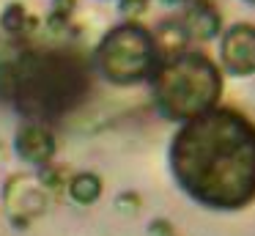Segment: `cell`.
I'll use <instances>...</instances> for the list:
<instances>
[{
	"mask_svg": "<svg viewBox=\"0 0 255 236\" xmlns=\"http://www.w3.org/2000/svg\"><path fill=\"white\" fill-rule=\"evenodd\" d=\"M0 22H3V30L11 33V36H25V33H30L36 27V19L28 16L25 5H19V3L8 5V8L3 11V16H0Z\"/></svg>",
	"mask_w": 255,
	"mask_h": 236,
	"instance_id": "cell-10",
	"label": "cell"
},
{
	"mask_svg": "<svg viewBox=\"0 0 255 236\" xmlns=\"http://www.w3.org/2000/svg\"><path fill=\"white\" fill-rule=\"evenodd\" d=\"M181 3H187V5H189V3H211V0H181Z\"/></svg>",
	"mask_w": 255,
	"mask_h": 236,
	"instance_id": "cell-16",
	"label": "cell"
},
{
	"mask_svg": "<svg viewBox=\"0 0 255 236\" xmlns=\"http://www.w3.org/2000/svg\"><path fill=\"white\" fill-rule=\"evenodd\" d=\"M148 231H151V236H173V225L167 220H154Z\"/></svg>",
	"mask_w": 255,
	"mask_h": 236,
	"instance_id": "cell-15",
	"label": "cell"
},
{
	"mask_svg": "<svg viewBox=\"0 0 255 236\" xmlns=\"http://www.w3.org/2000/svg\"><path fill=\"white\" fill-rule=\"evenodd\" d=\"M118 209H121L124 214H129V212H137L140 209V195H134V192H124L121 198H118Z\"/></svg>",
	"mask_w": 255,
	"mask_h": 236,
	"instance_id": "cell-12",
	"label": "cell"
},
{
	"mask_svg": "<svg viewBox=\"0 0 255 236\" xmlns=\"http://www.w3.org/2000/svg\"><path fill=\"white\" fill-rule=\"evenodd\" d=\"M77 5V0H52V16H61V19H69Z\"/></svg>",
	"mask_w": 255,
	"mask_h": 236,
	"instance_id": "cell-13",
	"label": "cell"
},
{
	"mask_svg": "<svg viewBox=\"0 0 255 236\" xmlns=\"http://www.w3.org/2000/svg\"><path fill=\"white\" fill-rule=\"evenodd\" d=\"M69 195H72V201L88 206V203L99 201L102 179L96 173H77V176H72V181H69Z\"/></svg>",
	"mask_w": 255,
	"mask_h": 236,
	"instance_id": "cell-9",
	"label": "cell"
},
{
	"mask_svg": "<svg viewBox=\"0 0 255 236\" xmlns=\"http://www.w3.org/2000/svg\"><path fill=\"white\" fill-rule=\"evenodd\" d=\"M121 11L127 16L143 14V11H145V0H121Z\"/></svg>",
	"mask_w": 255,
	"mask_h": 236,
	"instance_id": "cell-14",
	"label": "cell"
},
{
	"mask_svg": "<svg viewBox=\"0 0 255 236\" xmlns=\"http://www.w3.org/2000/svg\"><path fill=\"white\" fill-rule=\"evenodd\" d=\"M154 104L167 121H192L198 115L214 110L222 93L220 69L203 52L176 55L170 60H159L151 71Z\"/></svg>",
	"mask_w": 255,
	"mask_h": 236,
	"instance_id": "cell-3",
	"label": "cell"
},
{
	"mask_svg": "<svg viewBox=\"0 0 255 236\" xmlns=\"http://www.w3.org/2000/svg\"><path fill=\"white\" fill-rule=\"evenodd\" d=\"M178 22L184 25L187 36L198 38V41H211L220 33V25H222L220 14H217V8L211 3H189Z\"/></svg>",
	"mask_w": 255,
	"mask_h": 236,
	"instance_id": "cell-7",
	"label": "cell"
},
{
	"mask_svg": "<svg viewBox=\"0 0 255 236\" xmlns=\"http://www.w3.org/2000/svg\"><path fill=\"white\" fill-rule=\"evenodd\" d=\"M39 181H41V190H50V192H61V168H52V165H44V170L39 173Z\"/></svg>",
	"mask_w": 255,
	"mask_h": 236,
	"instance_id": "cell-11",
	"label": "cell"
},
{
	"mask_svg": "<svg viewBox=\"0 0 255 236\" xmlns=\"http://www.w3.org/2000/svg\"><path fill=\"white\" fill-rule=\"evenodd\" d=\"M156 66L154 38L140 25H118L96 47V69L116 85H132L148 77Z\"/></svg>",
	"mask_w": 255,
	"mask_h": 236,
	"instance_id": "cell-4",
	"label": "cell"
},
{
	"mask_svg": "<svg viewBox=\"0 0 255 236\" xmlns=\"http://www.w3.org/2000/svg\"><path fill=\"white\" fill-rule=\"evenodd\" d=\"M222 66L231 74L247 77L255 71V25H233L222 36Z\"/></svg>",
	"mask_w": 255,
	"mask_h": 236,
	"instance_id": "cell-5",
	"label": "cell"
},
{
	"mask_svg": "<svg viewBox=\"0 0 255 236\" xmlns=\"http://www.w3.org/2000/svg\"><path fill=\"white\" fill-rule=\"evenodd\" d=\"M14 148H17L19 159L30 165H50V159L55 157V135H52L50 126L44 124H25L19 126L17 140H14Z\"/></svg>",
	"mask_w": 255,
	"mask_h": 236,
	"instance_id": "cell-6",
	"label": "cell"
},
{
	"mask_svg": "<svg viewBox=\"0 0 255 236\" xmlns=\"http://www.w3.org/2000/svg\"><path fill=\"white\" fill-rule=\"evenodd\" d=\"M91 91V63L72 49H30L14 60V96L8 104L33 124L72 113Z\"/></svg>",
	"mask_w": 255,
	"mask_h": 236,
	"instance_id": "cell-2",
	"label": "cell"
},
{
	"mask_svg": "<svg viewBox=\"0 0 255 236\" xmlns=\"http://www.w3.org/2000/svg\"><path fill=\"white\" fill-rule=\"evenodd\" d=\"M170 170L200 206L244 209L255 201V126L228 107L187 121L170 143Z\"/></svg>",
	"mask_w": 255,
	"mask_h": 236,
	"instance_id": "cell-1",
	"label": "cell"
},
{
	"mask_svg": "<svg viewBox=\"0 0 255 236\" xmlns=\"http://www.w3.org/2000/svg\"><path fill=\"white\" fill-rule=\"evenodd\" d=\"M151 38H154V49H156V63L187 52V44H189V36H187V30H184V25L178 19L159 22L156 30L151 33Z\"/></svg>",
	"mask_w": 255,
	"mask_h": 236,
	"instance_id": "cell-8",
	"label": "cell"
},
{
	"mask_svg": "<svg viewBox=\"0 0 255 236\" xmlns=\"http://www.w3.org/2000/svg\"><path fill=\"white\" fill-rule=\"evenodd\" d=\"M162 3H176V0H162Z\"/></svg>",
	"mask_w": 255,
	"mask_h": 236,
	"instance_id": "cell-17",
	"label": "cell"
},
{
	"mask_svg": "<svg viewBox=\"0 0 255 236\" xmlns=\"http://www.w3.org/2000/svg\"><path fill=\"white\" fill-rule=\"evenodd\" d=\"M247 3H253V5H255V0H247Z\"/></svg>",
	"mask_w": 255,
	"mask_h": 236,
	"instance_id": "cell-18",
	"label": "cell"
}]
</instances>
